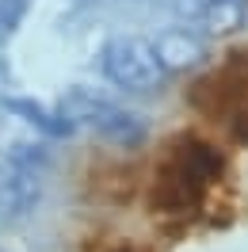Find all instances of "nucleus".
I'll return each instance as SVG.
<instances>
[{"label":"nucleus","instance_id":"f03ea898","mask_svg":"<svg viewBox=\"0 0 248 252\" xmlns=\"http://www.w3.org/2000/svg\"><path fill=\"white\" fill-rule=\"evenodd\" d=\"M99 73L115 84V88H130V92H145L164 80V65L156 58V46L149 38H134V34H119L99 50Z\"/></svg>","mask_w":248,"mask_h":252},{"label":"nucleus","instance_id":"f257e3e1","mask_svg":"<svg viewBox=\"0 0 248 252\" xmlns=\"http://www.w3.org/2000/svg\"><path fill=\"white\" fill-rule=\"evenodd\" d=\"M225 153L199 134H172L160 145L149 176V214L164 225L214 218L225 188Z\"/></svg>","mask_w":248,"mask_h":252},{"label":"nucleus","instance_id":"7ed1b4c3","mask_svg":"<svg viewBox=\"0 0 248 252\" xmlns=\"http://www.w3.org/2000/svg\"><path fill=\"white\" fill-rule=\"evenodd\" d=\"M153 46L164 69H187V65H195L202 58V38L191 31H168L160 38H153Z\"/></svg>","mask_w":248,"mask_h":252},{"label":"nucleus","instance_id":"20e7f679","mask_svg":"<svg viewBox=\"0 0 248 252\" xmlns=\"http://www.w3.org/2000/svg\"><path fill=\"white\" fill-rule=\"evenodd\" d=\"M27 8V0H0V31H12Z\"/></svg>","mask_w":248,"mask_h":252},{"label":"nucleus","instance_id":"39448f33","mask_svg":"<svg viewBox=\"0 0 248 252\" xmlns=\"http://www.w3.org/2000/svg\"><path fill=\"white\" fill-rule=\"evenodd\" d=\"M115 252H141V249H115Z\"/></svg>","mask_w":248,"mask_h":252}]
</instances>
